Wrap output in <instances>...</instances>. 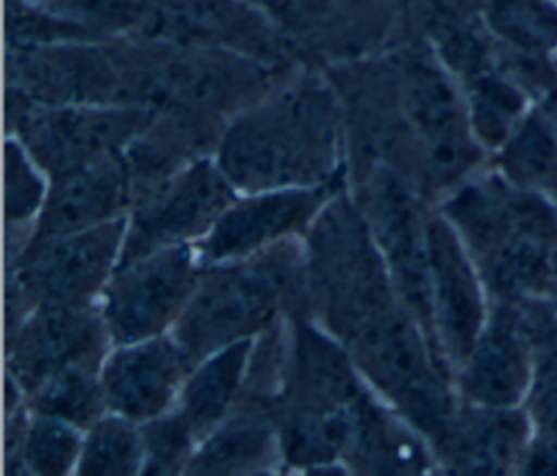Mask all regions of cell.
I'll return each instance as SVG.
<instances>
[{
	"label": "cell",
	"mask_w": 557,
	"mask_h": 476,
	"mask_svg": "<svg viewBox=\"0 0 557 476\" xmlns=\"http://www.w3.org/2000/svg\"><path fill=\"white\" fill-rule=\"evenodd\" d=\"M344 348L363 383L413 424L433 448L459 398L450 367L418 317L398 304Z\"/></svg>",
	"instance_id": "5"
},
{
	"label": "cell",
	"mask_w": 557,
	"mask_h": 476,
	"mask_svg": "<svg viewBox=\"0 0 557 476\" xmlns=\"http://www.w3.org/2000/svg\"><path fill=\"white\" fill-rule=\"evenodd\" d=\"M298 311L307 313L305 250L302 239H289L244 259L205 263L172 337L196 363Z\"/></svg>",
	"instance_id": "3"
},
{
	"label": "cell",
	"mask_w": 557,
	"mask_h": 476,
	"mask_svg": "<svg viewBox=\"0 0 557 476\" xmlns=\"http://www.w3.org/2000/svg\"><path fill=\"white\" fill-rule=\"evenodd\" d=\"M126 217L7 252V326L37 306L98 304L124 243Z\"/></svg>",
	"instance_id": "6"
},
{
	"label": "cell",
	"mask_w": 557,
	"mask_h": 476,
	"mask_svg": "<svg viewBox=\"0 0 557 476\" xmlns=\"http://www.w3.org/2000/svg\"><path fill=\"white\" fill-rule=\"evenodd\" d=\"M518 472L527 474H557V446L542 435L531 437Z\"/></svg>",
	"instance_id": "33"
},
{
	"label": "cell",
	"mask_w": 557,
	"mask_h": 476,
	"mask_svg": "<svg viewBox=\"0 0 557 476\" xmlns=\"http://www.w3.org/2000/svg\"><path fill=\"white\" fill-rule=\"evenodd\" d=\"M202 267L196 243L163 248L117 265L98 300L111 343L172 333Z\"/></svg>",
	"instance_id": "10"
},
{
	"label": "cell",
	"mask_w": 557,
	"mask_h": 476,
	"mask_svg": "<svg viewBox=\"0 0 557 476\" xmlns=\"http://www.w3.org/2000/svg\"><path fill=\"white\" fill-rule=\"evenodd\" d=\"M468 124L492 156L535 104L533 98L498 65L461 83Z\"/></svg>",
	"instance_id": "24"
},
{
	"label": "cell",
	"mask_w": 557,
	"mask_h": 476,
	"mask_svg": "<svg viewBox=\"0 0 557 476\" xmlns=\"http://www.w3.org/2000/svg\"><path fill=\"white\" fill-rule=\"evenodd\" d=\"M555 309H557V252H555V267H553V280H550V289H548V298H546Z\"/></svg>",
	"instance_id": "35"
},
{
	"label": "cell",
	"mask_w": 557,
	"mask_h": 476,
	"mask_svg": "<svg viewBox=\"0 0 557 476\" xmlns=\"http://www.w3.org/2000/svg\"><path fill=\"white\" fill-rule=\"evenodd\" d=\"M7 50V91L35 104H128L122 41Z\"/></svg>",
	"instance_id": "12"
},
{
	"label": "cell",
	"mask_w": 557,
	"mask_h": 476,
	"mask_svg": "<svg viewBox=\"0 0 557 476\" xmlns=\"http://www.w3.org/2000/svg\"><path fill=\"white\" fill-rule=\"evenodd\" d=\"M483 17L500 50L557 57L555 0H483Z\"/></svg>",
	"instance_id": "25"
},
{
	"label": "cell",
	"mask_w": 557,
	"mask_h": 476,
	"mask_svg": "<svg viewBox=\"0 0 557 476\" xmlns=\"http://www.w3.org/2000/svg\"><path fill=\"white\" fill-rule=\"evenodd\" d=\"M191 367L172 333L113 346L100 365L107 411L137 424L174 411Z\"/></svg>",
	"instance_id": "17"
},
{
	"label": "cell",
	"mask_w": 557,
	"mask_h": 476,
	"mask_svg": "<svg viewBox=\"0 0 557 476\" xmlns=\"http://www.w3.org/2000/svg\"><path fill=\"white\" fill-rule=\"evenodd\" d=\"M39 4L85 28L98 41H135L150 0H39Z\"/></svg>",
	"instance_id": "29"
},
{
	"label": "cell",
	"mask_w": 557,
	"mask_h": 476,
	"mask_svg": "<svg viewBox=\"0 0 557 476\" xmlns=\"http://www.w3.org/2000/svg\"><path fill=\"white\" fill-rule=\"evenodd\" d=\"M252 343L255 339H244L224 346L196 361L189 369L176 411L189 424L198 441L237 404L246 385Z\"/></svg>",
	"instance_id": "23"
},
{
	"label": "cell",
	"mask_w": 557,
	"mask_h": 476,
	"mask_svg": "<svg viewBox=\"0 0 557 476\" xmlns=\"http://www.w3.org/2000/svg\"><path fill=\"white\" fill-rule=\"evenodd\" d=\"M81 41L98 39L39 2L7 0V48H46Z\"/></svg>",
	"instance_id": "31"
},
{
	"label": "cell",
	"mask_w": 557,
	"mask_h": 476,
	"mask_svg": "<svg viewBox=\"0 0 557 476\" xmlns=\"http://www.w3.org/2000/svg\"><path fill=\"white\" fill-rule=\"evenodd\" d=\"M366 387L331 333L305 311L289 315L285 369L274 398L283 472L346 474L352 415Z\"/></svg>",
	"instance_id": "2"
},
{
	"label": "cell",
	"mask_w": 557,
	"mask_h": 476,
	"mask_svg": "<svg viewBox=\"0 0 557 476\" xmlns=\"http://www.w3.org/2000/svg\"><path fill=\"white\" fill-rule=\"evenodd\" d=\"M348 187H283L237 193L211 230L196 243L205 263L257 254L289 239H302L329 200Z\"/></svg>",
	"instance_id": "15"
},
{
	"label": "cell",
	"mask_w": 557,
	"mask_h": 476,
	"mask_svg": "<svg viewBox=\"0 0 557 476\" xmlns=\"http://www.w3.org/2000/svg\"><path fill=\"white\" fill-rule=\"evenodd\" d=\"M83 433L63 419L35 413L20 402L7 409V474L67 476L76 474Z\"/></svg>",
	"instance_id": "22"
},
{
	"label": "cell",
	"mask_w": 557,
	"mask_h": 476,
	"mask_svg": "<svg viewBox=\"0 0 557 476\" xmlns=\"http://www.w3.org/2000/svg\"><path fill=\"white\" fill-rule=\"evenodd\" d=\"M426 250L433 333L455 376L487 322L490 296L461 237L435 206L426 213Z\"/></svg>",
	"instance_id": "13"
},
{
	"label": "cell",
	"mask_w": 557,
	"mask_h": 476,
	"mask_svg": "<svg viewBox=\"0 0 557 476\" xmlns=\"http://www.w3.org/2000/svg\"><path fill=\"white\" fill-rule=\"evenodd\" d=\"M283 472L274 398L242 391L233 411L205 435L185 474L257 476Z\"/></svg>",
	"instance_id": "20"
},
{
	"label": "cell",
	"mask_w": 557,
	"mask_h": 476,
	"mask_svg": "<svg viewBox=\"0 0 557 476\" xmlns=\"http://www.w3.org/2000/svg\"><path fill=\"white\" fill-rule=\"evenodd\" d=\"M302 250L307 315L342 346L405 304L348 187L320 211L302 237Z\"/></svg>",
	"instance_id": "4"
},
{
	"label": "cell",
	"mask_w": 557,
	"mask_h": 476,
	"mask_svg": "<svg viewBox=\"0 0 557 476\" xmlns=\"http://www.w3.org/2000/svg\"><path fill=\"white\" fill-rule=\"evenodd\" d=\"M344 467L346 474L437 472L429 439L370 387L355 406Z\"/></svg>",
	"instance_id": "21"
},
{
	"label": "cell",
	"mask_w": 557,
	"mask_h": 476,
	"mask_svg": "<svg viewBox=\"0 0 557 476\" xmlns=\"http://www.w3.org/2000/svg\"><path fill=\"white\" fill-rule=\"evenodd\" d=\"M555 59H557V57H555Z\"/></svg>",
	"instance_id": "37"
},
{
	"label": "cell",
	"mask_w": 557,
	"mask_h": 476,
	"mask_svg": "<svg viewBox=\"0 0 557 476\" xmlns=\"http://www.w3.org/2000/svg\"><path fill=\"white\" fill-rule=\"evenodd\" d=\"M30 411L44 413L81 430L107 413L98 365H72L50 374L24 396Z\"/></svg>",
	"instance_id": "26"
},
{
	"label": "cell",
	"mask_w": 557,
	"mask_h": 476,
	"mask_svg": "<svg viewBox=\"0 0 557 476\" xmlns=\"http://www.w3.org/2000/svg\"><path fill=\"white\" fill-rule=\"evenodd\" d=\"M7 135L54 178L124 148L157 115L137 104H35L7 91Z\"/></svg>",
	"instance_id": "7"
},
{
	"label": "cell",
	"mask_w": 557,
	"mask_h": 476,
	"mask_svg": "<svg viewBox=\"0 0 557 476\" xmlns=\"http://www.w3.org/2000/svg\"><path fill=\"white\" fill-rule=\"evenodd\" d=\"M524 402L533 433L557 446V380L533 383Z\"/></svg>",
	"instance_id": "32"
},
{
	"label": "cell",
	"mask_w": 557,
	"mask_h": 476,
	"mask_svg": "<svg viewBox=\"0 0 557 476\" xmlns=\"http://www.w3.org/2000/svg\"><path fill=\"white\" fill-rule=\"evenodd\" d=\"M113 348L98 304L37 306L7 326V378L22 396L72 365H102Z\"/></svg>",
	"instance_id": "14"
},
{
	"label": "cell",
	"mask_w": 557,
	"mask_h": 476,
	"mask_svg": "<svg viewBox=\"0 0 557 476\" xmlns=\"http://www.w3.org/2000/svg\"><path fill=\"white\" fill-rule=\"evenodd\" d=\"M346 113L324 67L302 63L233 115L213 159L239 191L346 180Z\"/></svg>",
	"instance_id": "1"
},
{
	"label": "cell",
	"mask_w": 557,
	"mask_h": 476,
	"mask_svg": "<svg viewBox=\"0 0 557 476\" xmlns=\"http://www.w3.org/2000/svg\"><path fill=\"white\" fill-rule=\"evenodd\" d=\"M531 437L533 424L522 406L459 402L433 443L437 472H518Z\"/></svg>",
	"instance_id": "19"
},
{
	"label": "cell",
	"mask_w": 557,
	"mask_h": 476,
	"mask_svg": "<svg viewBox=\"0 0 557 476\" xmlns=\"http://www.w3.org/2000/svg\"><path fill=\"white\" fill-rule=\"evenodd\" d=\"M144 446L137 422L107 411L83 433L78 476L141 474Z\"/></svg>",
	"instance_id": "28"
},
{
	"label": "cell",
	"mask_w": 557,
	"mask_h": 476,
	"mask_svg": "<svg viewBox=\"0 0 557 476\" xmlns=\"http://www.w3.org/2000/svg\"><path fill=\"white\" fill-rule=\"evenodd\" d=\"M135 41L226 50L276 67L307 63L294 39L252 0H150Z\"/></svg>",
	"instance_id": "9"
},
{
	"label": "cell",
	"mask_w": 557,
	"mask_h": 476,
	"mask_svg": "<svg viewBox=\"0 0 557 476\" xmlns=\"http://www.w3.org/2000/svg\"><path fill=\"white\" fill-rule=\"evenodd\" d=\"M139 428L144 446L141 476H174L187 472L198 437L176 409L139 424Z\"/></svg>",
	"instance_id": "30"
},
{
	"label": "cell",
	"mask_w": 557,
	"mask_h": 476,
	"mask_svg": "<svg viewBox=\"0 0 557 476\" xmlns=\"http://www.w3.org/2000/svg\"><path fill=\"white\" fill-rule=\"evenodd\" d=\"M133 204L124 152L109 154L78 170L50 178L48 198L20 246L102 226L128 215Z\"/></svg>",
	"instance_id": "18"
},
{
	"label": "cell",
	"mask_w": 557,
	"mask_h": 476,
	"mask_svg": "<svg viewBox=\"0 0 557 476\" xmlns=\"http://www.w3.org/2000/svg\"><path fill=\"white\" fill-rule=\"evenodd\" d=\"M524 302H490L487 322L453 376L459 402L520 406L527 400L533 350Z\"/></svg>",
	"instance_id": "16"
},
{
	"label": "cell",
	"mask_w": 557,
	"mask_h": 476,
	"mask_svg": "<svg viewBox=\"0 0 557 476\" xmlns=\"http://www.w3.org/2000/svg\"><path fill=\"white\" fill-rule=\"evenodd\" d=\"M535 107L555 124L557 128V76L550 83V87L535 100Z\"/></svg>",
	"instance_id": "34"
},
{
	"label": "cell",
	"mask_w": 557,
	"mask_h": 476,
	"mask_svg": "<svg viewBox=\"0 0 557 476\" xmlns=\"http://www.w3.org/2000/svg\"><path fill=\"white\" fill-rule=\"evenodd\" d=\"M237 193L213 154L196 159L133 202L117 265L163 248L198 243Z\"/></svg>",
	"instance_id": "11"
},
{
	"label": "cell",
	"mask_w": 557,
	"mask_h": 476,
	"mask_svg": "<svg viewBox=\"0 0 557 476\" xmlns=\"http://www.w3.org/2000/svg\"><path fill=\"white\" fill-rule=\"evenodd\" d=\"M555 2H557V0H555Z\"/></svg>",
	"instance_id": "38"
},
{
	"label": "cell",
	"mask_w": 557,
	"mask_h": 476,
	"mask_svg": "<svg viewBox=\"0 0 557 476\" xmlns=\"http://www.w3.org/2000/svg\"><path fill=\"white\" fill-rule=\"evenodd\" d=\"M50 176L24 148V143L7 135L4 139V226L7 250L22 243L48 198Z\"/></svg>",
	"instance_id": "27"
},
{
	"label": "cell",
	"mask_w": 557,
	"mask_h": 476,
	"mask_svg": "<svg viewBox=\"0 0 557 476\" xmlns=\"http://www.w3.org/2000/svg\"><path fill=\"white\" fill-rule=\"evenodd\" d=\"M346 180L383 252L398 296L437 346L429 304L426 213L431 206L403 176L379 163L346 172Z\"/></svg>",
	"instance_id": "8"
},
{
	"label": "cell",
	"mask_w": 557,
	"mask_h": 476,
	"mask_svg": "<svg viewBox=\"0 0 557 476\" xmlns=\"http://www.w3.org/2000/svg\"><path fill=\"white\" fill-rule=\"evenodd\" d=\"M30 2H39V0H30Z\"/></svg>",
	"instance_id": "36"
}]
</instances>
